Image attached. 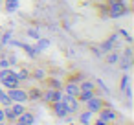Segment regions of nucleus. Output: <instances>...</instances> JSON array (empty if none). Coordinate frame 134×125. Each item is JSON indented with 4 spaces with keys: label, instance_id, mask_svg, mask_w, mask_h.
Masks as SVG:
<instances>
[{
    "label": "nucleus",
    "instance_id": "nucleus-18",
    "mask_svg": "<svg viewBox=\"0 0 134 125\" xmlns=\"http://www.w3.org/2000/svg\"><path fill=\"white\" fill-rule=\"evenodd\" d=\"M15 125H26V123H22V121H19V119H17V123H15Z\"/></svg>",
    "mask_w": 134,
    "mask_h": 125
},
{
    "label": "nucleus",
    "instance_id": "nucleus-19",
    "mask_svg": "<svg viewBox=\"0 0 134 125\" xmlns=\"http://www.w3.org/2000/svg\"><path fill=\"white\" fill-rule=\"evenodd\" d=\"M0 125H2V123H0Z\"/></svg>",
    "mask_w": 134,
    "mask_h": 125
},
{
    "label": "nucleus",
    "instance_id": "nucleus-12",
    "mask_svg": "<svg viewBox=\"0 0 134 125\" xmlns=\"http://www.w3.org/2000/svg\"><path fill=\"white\" fill-rule=\"evenodd\" d=\"M79 88H81V92H94V83L92 81H83V85Z\"/></svg>",
    "mask_w": 134,
    "mask_h": 125
},
{
    "label": "nucleus",
    "instance_id": "nucleus-6",
    "mask_svg": "<svg viewBox=\"0 0 134 125\" xmlns=\"http://www.w3.org/2000/svg\"><path fill=\"white\" fill-rule=\"evenodd\" d=\"M86 105H88V110H90V112H97V110H101V108H103L101 99H97V97H94V96L86 101Z\"/></svg>",
    "mask_w": 134,
    "mask_h": 125
},
{
    "label": "nucleus",
    "instance_id": "nucleus-11",
    "mask_svg": "<svg viewBox=\"0 0 134 125\" xmlns=\"http://www.w3.org/2000/svg\"><path fill=\"white\" fill-rule=\"evenodd\" d=\"M19 121H22V123H26V125H31V123H33V114L24 110V112L19 114Z\"/></svg>",
    "mask_w": 134,
    "mask_h": 125
},
{
    "label": "nucleus",
    "instance_id": "nucleus-1",
    "mask_svg": "<svg viewBox=\"0 0 134 125\" xmlns=\"http://www.w3.org/2000/svg\"><path fill=\"white\" fill-rule=\"evenodd\" d=\"M0 81H2V85L8 86V88H15L20 79H19V75H17L15 72H11V70H2V72H0Z\"/></svg>",
    "mask_w": 134,
    "mask_h": 125
},
{
    "label": "nucleus",
    "instance_id": "nucleus-7",
    "mask_svg": "<svg viewBox=\"0 0 134 125\" xmlns=\"http://www.w3.org/2000/svg\"><path fill=\"white\" fill-rule=\"evenodd\" d=\"M99 119L108 123V121H114L116 119V112L110 110V108H105V110H99Z\"/></svg>",
    "mask_w": 134,
    "mask_h": 125
},
{
    "label": "nucleus",
    "instance_id": "nucleus-13",
    "mask_svg": "<svg viewBox=\"0 0 134 125\" xmlns=\"http://www.w3.org/2000/svg\"><path fill=\"white\" fill-rule=\"evenodd\" d=\"M90 121H92V112H90V110H86L85 114H81V123H83V125H88Z\"/></svg>",
    "mask_w": 134,
    "mask_h": 125
},
{
    "label": "nucleus",
    "instance_id": "nucleus-15",
    "mask_svg": "<svg viewBox=\"0 0 134 125\" xmlns=\"http://www.w3.org/2000/svg\"><path fill=\"white\" fill-rule=\"evenodd\" d=\"M0 101H2L4 105H9V103H11V99H9L6 94H2V92H0Z\"/></svg>",
    "mask_w": 134,
    "mask_h": 125
},
{
    "label": "nucleus",
    "instance_id": "nucleus-16",
    "mask_svg": "<svg viewBox=\"0 0 134 125\" xmlns=\"http://www.w3.org/2000/svg\"><path fill=\"white\" fill-rule=\"evenodd\" d=\"M15 6H17V0H8V9H9V11H13Z\"/></svg>",
    "mask_w": 134,
    "mask_h": 125
},
{
    "label": "nucleus",
    "instance_id": "nucleus-8",
    "mask_svg": "<svg viewBox=\"0 0 134 125\" xmlns=\"http://www.w3.org/2000/svg\"><path fill=\"white\" fill-rule=\"evenodd\" d=\"M64 92H66V96L77 97V96H79V92H81V88H79V85H77V83H68V85L64 86Z\"/></svg>",
    "mask_w": 134,
    "mask_h": 125
},
{
    "label": "nucleus",
    "instance_id": "nucleus-10",
    "mask_svg": "<svg viewBox=\"0 0 134 125\" xmlns=\"http://www.w3.org/2000/svg\"><path fill=\"white\" fill-rule=\"evenodd\" d=\"M53 110H55V114L61 116V118H64V116L68 114V112H66V107H64L63 101H55V103H53Z\"/></svg>",
    "mask_w": 134,
    "mask_h": 125
},
{
    "label": "nucleus",
    "instance_id": "nucleus-3",
    "mask_svg": "<svg viewBox=\"0 0 134 125\" xmlns=\"http://www.w3.org/2000/svg\"><path fill=\"white\" fill-rule=\"evenodd\" d=\"M20 112H24V107H22L20 103H15V105H11V107H8V108H6V112H4V118L17 119Z\"/></svg>",
    "mask_w": 134,
    "mask_h": 125
},
{
    "label": "nucleus",
    "instance_id": "nucleus-5",
    "mask_svg": "<svg viewBox=\"0 0 134 125\" xmlns=\"http://www.w3.org/2000/svg\"><path fill=\"white\" fill-rule=\"evenodd\" d=\"M127 11V8L121 4V2H114L112 6H110V17H119V15H123Z\"/></svg>",
    "mask_w": 134,
    "mask_h": 125
},
{
    "label": "nucleus",
    "instance_id": "nucleus-9",
    "mask_svg": "<svg viewBox=\"0 0 134 125\" xmlns=\"http://www.w3.org/2000/svg\"><path fill=\"white\" fill-rule=\"evenodd\" d=\"M44 99H46V101H52V103H55V101H61V99H63V94H61L59 90H46V94H44Z\"/></svg>",
    "mask_w": 134,
    "mask_h": 125
},
{
    "label": "nucleus",
    "instance_id": "nucleus-14",
    "mask_svg": "<svg viewBox=\"0 0 134 125\" xmlns=\"http://www.w3.org/2000/svg\"><path fill=\"white\" fill-rule=\"evenodd\" d=\"M92 96H94V92H79L77 99H79V101H88Z\"/></svg>",
    "mask_w": 134,
    "mask_h": 125
},
{
    "label": "nucleus",
    "instance_id": "nucleus-17",
    "mask_svg": "<svg viewBox=\"0 0 134 125\" xmlns=\"http://www.w3.org/2000/svg\"><path fill=\"white\" fill-rule=\"evenodd\" d=\"M4 119V112H2V108H0V121Z\"/></svg>",
    "mask_w": 134,
    "mask_h": 125
},
{
    "label": "nucleus",
    "instance_id": "nucleus-2",
    "mask_svg": "<svg viewBox=\"0 0 134 125\" xmlns=\"http://www.w3.org/2000/svg\"><path fill=\"white\" fill-rule=\"evenodd\" d=\"M8 97L11 99V101H15V103H22V101H26L28 99V94L24 92V90H20V88H9V92H8Z\"/></svg>",
    "mask_w": 134,
    "mask_h": 125
},
{
    "label": "nucleus",
    "instance_id": "nucleus-4",
    "mask_svg": "<svg viewBox=\"0 0 134 125\" xmlns=\"http://www.w3.org/2000/svg\"><path fill=\"white\" fill-rule=\"evenodd\" d=\"M61 101L64 103V107H66V112H68V114H70V112H75V110L79 108V101H77V97L66 96V97H63Z\"/></svg>",
    "mask_w": 134,
    "mask_h": 125
}]
</instances>
